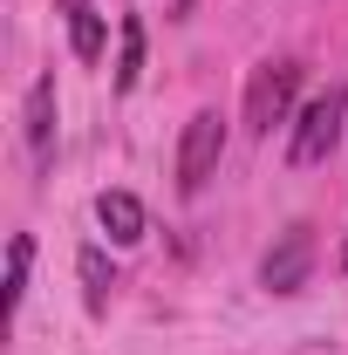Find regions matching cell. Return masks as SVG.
I'll return each mask as SVG.
<instances>
[{"instance_id":"7","label":"cell","mask_w":348,"mask_h":355,"mask_svg":"<svg viewBox=\"0 0 348 355\" xmlns=\"http://www.w3.org/2000/svg\"><path fill=\"white\" fill-rule=\"evenodd\" d=\"M62 14H69V42L82 62H103V14L89 7V0H62Z\"/></svg>"},{"instance_id":"5","label":"cell","mask_w":348,"mask_h":355,"mask_svg":"<svg viewBox=\"0 0 348 355\" xmlns=\"http://www.w3.org/2000/svg\"><path fill=\"white\" fill-rule=\"evenodd\" d=\"M21 137H28L35 164H48V150H55V76H35V83H28V103H21Z\"/></svg>"},{"instance_id":"8","label":"cell","mask_w":348,"mask_h":355,"mask_svg":"<svg viewBox=\"0 0 348 355\" xmlns=\"http://www.w3.org/2000/svg\"><path fill=\"white\" fill-rule=\"evenodd\" d=\"M82 301H89V314H103L110 308V287H116V266L103 260V246H82Z\"/></svg>"},{"instance_id":"10","label":"cell","mask_w":348,"mask_h":355,"mask_svg":"<svg viewBox=\"0 0 348 355\" xmlns=\"http://www.w3.org/2000/svg\"><path fill=\"white\" fill-rule=\"evenodd\" d=\"M143 76V21L123 14V48H116V89H137Z\"/></svg>"},{"instance_id":"1","label":"cell","mask_w":348,"mask_h":355,"mask_svg":"<svg viewBox=\"0 0 348 355\" xmlns=\"http://www.w3.org/2000/svg\"><path fill=\"white\" fill-rule=\"evenodd\" d=\"M342 123H348V96L328 83L321 96H307V103H301L294 137H287V157H294V164H321V157L342 144Z\"/></svg>"},{"instance_id":"6","label":"cell","mask_w":348,"mask_h":355,"mask_svg":"<svg viewBox=\"0 0 348 355\" xmlns=\"http://www.w3.org/2000/svg\"><path fill=\"white\" fill-rule=\"evenodd\" d=\"M96 219H103V232H110L116 246H137V239H143V205H137V191H103V198H96Z\"/></svg>"},{"instance_id":"11","label":"cell","mask_w":348,"mask_h":355,"mask_svg":"<svg viewBox=\"0 0 348 355\" xmlns=\"http://www.w3.org/2000/svg\"><path fill=\"white\" fill-rule=\"evenodd\" d=\"M342 273H348V239H342Z\"/></svg>"},{"instance_id":"4","label":"cell","mask_w":348,"mask_h":355,"mask_svg":"<svg viewBox=\"0 0 348 355\" xmlns=\"http://www.w3.org/2000/svg\"><path fill=\"white\" fill-rule=\"evenodd\" d=\"M314 273V225H287L260 260V287L266 294H301Z\"/></svg>"},{"instance_id":"2","label":"cell","mask_w":348,"mask_h":355,"mask_svg":"<svg viewBox=\"0 0 348 355\" xmlns=\"http://www.w3.org/2000/svg\"><path fill=\"white\" fill-rule=\"evenodd\" d=\"M301 62L294 55H280V62H260L253 69V83H246V130L266 137L273 123H287V110H294V96H301Z\"/></svg>"},{"instance_id":"3","label":"cell","mask_w":348,"mask_h":355,"mask_svg":"<svg viewBox=\"0 0 348 355\" xmlns=\"http://www.w3.org/2000/svg\"><path fill=\"white\" fill-rule=\"evenodd\" d=\"M218 157H225V116L218 110H198L184 137H177V191H205L218 171Z\"/></svg>"},{"instance_id":"9","label":"cell","mask_w":348,"mask_h":355,"mask_svg":"<svg viewBox=\"0 0 348 355\" xmlns=\"http://www.w3.org/2000/svg\"><path fill=\"white\" fill-rule=\"evenodd\" d=\"M28 266H35V239L14 232V239H7V314L21 308V294H28Z\"/></svg>"}]
</instances>
